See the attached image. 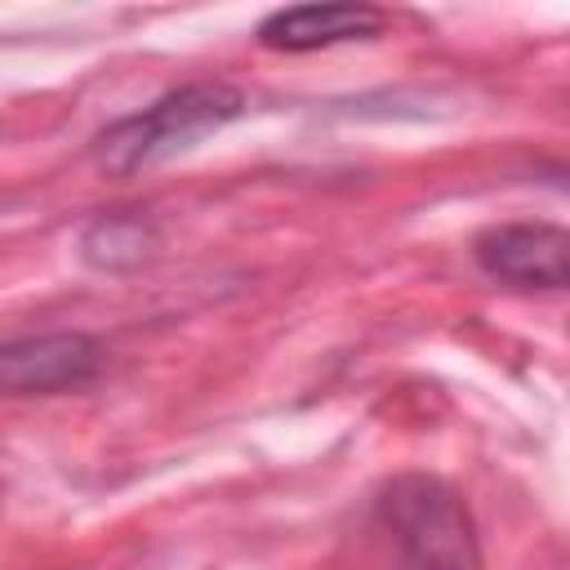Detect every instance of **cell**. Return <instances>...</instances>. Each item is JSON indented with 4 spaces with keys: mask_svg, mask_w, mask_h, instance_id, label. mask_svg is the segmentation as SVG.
<instances>
[{
    "mask_svg": "<svg viewBox=\"0 0 570 570\" xmlns=\"http://www.w3.org/2000/svg\"><path fill=\"white\" fill-rule=\"evenodd\" d=\"M245 111V94L227 80H196V85H178L169 94H160L151 107L111 120L98 138H94V160L102 174H134L160 156H174L183 147H191L196 138L232 125Z\"/></svg>",
    "mask_w": 570,
    "mask_h": 570,
    "instance_id": "6da1fadb",
    "label": "cell"
},
{
    "mask_svg": "<svg viewBox=\"0 0 570 570\" xmlns=\"http://www.w3.org/2000/svg\"><path fill=\"white\" fill-rule=\"evenodd\" d=\"M379 525L410 570H481V539L468 503L432 472H396L374 499Z\"/></svg>",
    "mask_w": 570,
    "mask_h": 570,
    "instance_id": "7a4b0ae2",
    "label": "cell"
},
{
    "mask_svg": "<svg viewBox=\"0 0 570 570\" xmlns=\"http://www.w3.org/2000/svg\"><path fill=\"white\" fill-rule=\"evenodd\" d=\"M102 343L80 330L0 338V396H58L94 383Z\"/></svg>",
    "mask_w": 570,
    "mask_h": 570,
    "instance_id": "3957f363",
    "label": "cell"
},
{
    "mask_svg": "<svg viewBox=\"0 0 570 570\" xmlns=\"http://www.w3.org/2000/svg\"><path fill=\"white\" fill-rule=\"evenodd\" d=\"M566 249L557 223H494L472 240L476 267L521 289H566Z\"/></svg>",
    "mask_w": 570,
    "mask_h": 570,
    "instance_id": "277c9868",
    "label": "cell"
},
{
    "mask_svg": "<svg viewBox=\"0 0 570 570\" xmlns=\"http://www.w3.org/2000/svg\"><path fill=\"white\" fill-rule=\"evenodd\" d=\"M383 31L374 4H289L258 22V45L276 53H316L343 40H370Z\"/></svg>",
    "mask_w": 570,
    "mask_h": 570,
    "instance_id": "5b68a950",
    "label": "cell"
},
{
    "mask_svg": "<svg viewBox=\"0 0 570 570\" xmlns=\"http://www.w3.org/2000/svg\"><path fill=\"white\" fill-rule=\"evenodd\" d=\"M156 240L160 236H156L151 218H142V214H102L85 227L80 254L98 272H129V267L151 258Z\"/></svg>",
    "mask_w": 570,
    "mask_h": 570,
    "instance_id": "8992f818",
    "label": "cell"
}]
</instances>
